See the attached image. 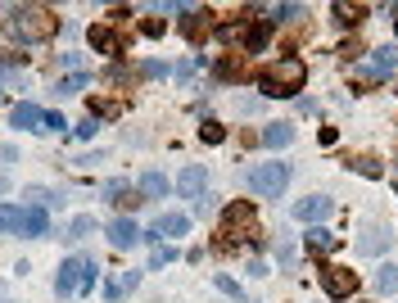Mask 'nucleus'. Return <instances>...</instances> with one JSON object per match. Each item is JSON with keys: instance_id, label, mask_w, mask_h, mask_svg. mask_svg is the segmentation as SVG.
<instances>
[{"instance_id": "f257e3e1", "label": "nucleus", "mask_w": 398, "mask_h": 303, "mask_svg": "<svg viewBox=\"0 0 398 303\" xmlns=\"http://www.w3.org/2000/svg\"><path fill=\"white\" fill-rule=\"evenodd\" d=\"M303 82H308V64H303L299 54H286V59H277L258 77V91L267 100H290L295 91H303Z\"/></svg>"}, {"instance_id": "f03ea898", "label": "nucleus", "mask_w": 398, "mask_h": 303, "mask_svg": "<svg viewBox=\"0 0 398 303\" xmlns=\"http://www.w3.org/2000/svg\"><path fill=\"white\" fill-rule=\"evenodd\" d=\"M222 235H226V249L231 244H253V249H263V226H258V213H253L249 200H231L222 208Z\"/></svg>"}, {"instance_id": "7ed1b4c3", "label": "nucleus", "mask_w": 398, "mask_h": 303, "mask_svg": "<svg viewBox=\"0 0 398 303\" xmlns=\"http://www.w3.org/2000/svg\"><path fill=\"white\" fill-rule=\"evenodd\" d=\"M9 32L23 45H41L59 32V23H54V14L41 9V5H18V9H9Z\"/></svg>"}, {"instance_id": "20e7f679", "label": "nucleus", "mask_w": 398, "mask_h": 303, "mask_svg": "<svg viewBox=\"0 0 398 303\" xmlns=\"http://www.w3.org/2000/svg\"><path fill=\"white\" fill-rule=\"evenodd\" d=\"M244 186H249L258 200H281L286 195V186H290V163H253L249 172H244Z\"/></svg>"}, {"instance_id": "39448f33", "label": "nucleus", "mask_w": 398, "mask_h": 303, "mask_svg": "<svg viewBox=\"0 0 398 303\" xmlns=\"http://www.w3.org/2000/svg\"><path fill=\"white\" fill-rule=\"evenodd\" d=\"M321 286H326L330 299H353L362 281H358V272H348V267H326L321 272Z\"/></svg>"}, {"instance_id": "423d86ee", "label": "nucleus", "mask_w": 398, "mask_h": 303, "mask_svg": "<svg viewBox=\"0 0 398 303\" xmlns=\"http://www.w3.org/2000/svg\"><path fill=\"white\" fill-rule=\"evenodd\" d=\"M390 244H394L390 226H376V222H367L362 235H358V253H367V258H381V253H390Z\"/></svg>"}, {"instance_id": "0eeeda50", "label": "nucleus", "mask_w": 398, "mask_h": 303, "mask_svg": "<svg viewBox=\"0 0 398 303\" xmlns=\"http://www.w3.org/2000/svg\"><path fill=\"white\" fill-rule=\"evenodd\" d=\"M330 213H335V204H330L326 195H303V200L295 204V217H299V222H308V226H321Z\"/></svg>"}, {"instance_id": "6e6552de", "label": "nucleus", "mask_w": 398, "mask_h": 303, "mask_svg": "<svg viewBox=\"0 0 398 303\" xmlns=\"http://www.w3.org/2000/svg\"><path fill=\"white\" fill-rule=\"evenodd\" d=\"M82 290V258H64L59 272H54V295H78Z\"/></svg>"}, {"instance_id": "1a4fd4ad", "label": "nucleus", "mask_w": 398, "mask_h": 303, "mask_svg": "<svg viewBox=\"0 0 398 303\" xmlns=\"http://www.w3.org/2000/svg\"><path fill=\"white\" fill-rule=\"evenodd\" d=\"M177 191H182L186 200H199V195L208 191V172H204V163H186V168H182V177H177Z\"/></svg>"}, {"instance_id": "9d476101", "label": "nucleus", "mask_w": 398, "mask_h": 303, "mask_svg": "<svg viewBox=\"0 0 398 303\" xmlns=\"http://www.w3.org/2000/svg\"><path fill=\"white\" fill-rule=\"evenodd\" d=\"M109 244L113 249H136L140 244V226L131 222V217H113L109 222Z\"/></svg>"}, {"instance_id": "9b49d317", "label": "nucleus", "mask_w": 398, "mask_h": 303, "mask_svg": "<svg viewBox=\"0 0 398 303\" xmlns=\"http://www.w3.org/2000/svg\"><path fill=\"white\" fill-rule=\"evenodd\" d=\"M87 36H91V50H96V54H109V59H118V54H122V36L113 32V27L96 23V27H91Z\"/></svg>"}, {"instance_id": "f8f14e48", "label": "nucleus", "mask_w": 398, "mask_h": 303, "mask_svg": "<svg viewBox=\"0 0 398 303\" xmlns=\"http://www.w3.org/2000/svg\"><path fill=\"white\" fill-rule=\"evenodd\" d=\"M394 64H398V50L394 45H381V50H371V59H367V77H376V82L394 77Z\"/></svg>"}, {"instance_id": "ddd939ff", "label": "nucleus", "mask_w": 398, "mask_h": 303, "mask_svg": "<svg viewBox=\"0 0 398 303\" xmlns=\"http://www.w3.org/2000/svg\"><path fill=\"white\" fill-rule=\"evenodd\" d=\"M18 235H27V240H41V235H50V217H45V208H23Z\"/></svg>"}, {"instance_id": "4468645a", "label": "nucleus", "mask_w": 398, "mask_h": 303, "mask_svg": "<svg viewBox=\"0 0 398 303\" xmlns=\"http://www.w3.org/2000/svg\"><path fill=\"white\" fill-rule=\"evenodd\" d=\"M140 195H145V200H163L168 191H172V182H168L163 172H159V168H149V172H140Z\"/></svg>"}, {"instance_id": "2eb2a0df", "label": "nucleus", "mask_w": 398, "mask_h": 303, "mask_svg": "<svg viewBox=\"0 0 398 303\" xmlns=\"http://www.w3.org/2000/svg\"><path fill=\"white\" fill-rule=\"evenodd\" d=\"M104 200L109 204H127V208H136V204H145V200H131V182L127 177H113V182H104Z\"/></svg>"}, {"instance_id": "dca6fc26", "label": "nucleus", "mask_w": 398, "mask_h": 303, "mask_svg": "<svg viewBox=\"0 0 398 303\" xmlns=\"http://www.w3.org/2000/svg\"><path fill=\"white\" fill-rule=\"evenodd\" d=\"M258 140H263V145H267V149H286L290 140H295V127H290V122H267Z\"/></svg>"}, {"instance_id": "f3484780", "label": "nucleus", "mask_w": 398, "mask_h": 303, "mask_svg": "<svg viewBox=\"0 0 398 303\" xmlns=\"http://www.w3.org/2000/svg\"><path fill=\"white\" fill-rule=\"evenodd\" d=\"M41 118H45V109H36V104H14V127L18 131H41Z\"/></svg>"}, {"instance_id": "a211bd4d", "label": "nucleus", "mask_w": 398, "mask_h": 303, "mask_svg": "<svg viewBox=\"0 0 398 303\" xmlns=\"http://www.w3.org/2000/svg\"><path fill=\"white\" fill-rule=\"evenodd\" d=\"M330 14H335V23H339V27H358V23H362V14H367V5H353V0H335V5H330Z\"/></svg>"}, {"instance_id": "6ab92c4d", "label": "nucleus", "mask_w": 398, "mask_h": 303, "mask_svg": "<svg viewBox=\"0 0 398 303\" xmlns=\"http://www.w3.org/2000/svg\"><path fill=\"white\" fill-rule=\"evenodd\" d=\"M87 235H96V217H91V213H78V217L68 222V231H64V240L78 244V240H87Z\"/></svg>"}, {"instance_id": "aec40b11", "label": "nucleus", "mask_w": 398, "mask_h": 303, "mask_svg": "<svg viewBox=\"0 0 398 303\" xmlns=\"http://www.w3.org/2000/svg\"><path fill=\"white\" fill-rule=\"evenodd\" d=\"M136 286H140V272H122V276L113 281V286H104V299H109V303H118L122 295H131Z\"/></svg>"}, {"instance_id": "412c9836", "label": "nucleus", "mask_w": 398, "mask_h": 303, "mask_svg": "<svg viewBox=\"0 0 398 303\" xmlns=\"http://www.w3.org/2000/svg\"><path fill=\"white\" fill-rule=\"evenodd\" d=\"M308 244H312L317 253H330V249H339V235L326 231V226H308Z\"/></svg>"}, {"instance_id": "4be33fe9", "label": "nucleus", "mask_w": 398, "mask_h": 303, "mask_svg": "<svg viewBox=\"0 0 398 303\" xmlns=\"http://www.w3.org/2000/svg\"><path fill=\"white\" fill-rule=\"evenodd\" d=\"M27 200H32V208H54V213L64 208V195H59V191H45V186H32V191H27Z\"/></svg>"}, {"instance_id": "5701e85b", "label": "nucleus", "mask_w": 398, "mask_h": 303, "mask_svg": "<svg viewBox=\"0 0 398 303\" xmlns=\"http://www.w3.org/2000/svg\"><path fill=\"white\" fill-rule=\"evenodd\" d=\"M267 18H263V23L258 27H249V32H244V50H249V54H263V50H267Z\"/></svg>"}, {"instance_id": "b1692460", "label": "nucleus", "mask_w": 398, "mask_h": 303, "mask_svg": "<svg viewBox=\"0 0 398 303\" xmlns=\"http://www.w3.org/2000/svg\"><path fill=\"white\" fill-rule=\"evenodd\" d=\"M199 140H204V145H222V140H226V127H222L217 118H204V122H199Z\"/></svg>"}, {"instance_id": "393cba45", "label": "nucleus", "mask_w": 398, "mask_h": 303, "mask_svg": "<svg viewBox=\"0 0 398 303\" xmlns=\"http://www.w3.org/2000/svg\"><path fill=\"white\" fill-rule=\"evenodd\" d=\"M376 290H381V295H398V267L394 263H385V267L376 272Z\"/></svg>"}, {"instance_id": "a878e982", "label": "nucleus", "mask_w": 398, "mask_h": 303, "mask_svg": "<svg viewBox=\"0 0 398 303\" xmlns=\"http://www.w3.org/2000/svg\"><path fill=\"white\" fill-rule=\"evenodd\" d=\"M303 18V5H272L267 9V23H295Z\"/></svg>"}, {"instance_id": "bb28decb", "label": "nucleus", "mask_w": 398, "mask_h": 303, "mask_svg": "<svg viewBox=\"0 0 398 303\" xmlns=\"http://www.w3.org/2000/svg\"><path fill=\"white\" fill-rule=\"evenodd\" d=\"M18 222H23V208H18V204H0V231H14L18 235Z\"/></svg>"}, {"instance_id": "cd10ccee", "label": "nucleus", "mask_w": 398, "mask_h": 303, "mask_svg": "<svg viewBox=\"0 0 398 303\" xmlns=\"http://www.w3.org/2000/svg\"><path fill=\"white\" fill-rule=\"evenodd\" d=\"M87 87H91V73H73V77H64L54 91H59V96H78V91H87Z\"/></svg>"}, {"instance_id": "c85d7f7f", "label": "nucleus", "mask_w": 398, "mask_h": 303, "mask_svg": "<svg viewBox=\"0 0 398 303\" xmlns=\"http://www.w3.org/2000/svg\"><path fill=\"white\" fill-rule=\"evenodd\" d=\"M168 263H177V249L172 244H154V253H149V272H163Z\"/></svg>"}, {"instance_id": "c756f323", "label": "nucleus", "mask_w": 398, "mask_h": 303, "mask_svg": "<svg viewBox=\"0 0 398 303\" xmlns=\"http://www.w3.org/2000/svg\"><path fill=\"white\" fill-rule=\"evenodd\" d=\"M277 263H281L286 272H295V267H299V249H295L290 240H281V244H277Z\"/></svg>"}, {"instance_id": "7c9ffc66", "label": "nucleus", "mask_w": 398, "mask_h": 303, "mask_svg": "<svg viewBox=\"0 0 398 303\" xmlns=\"http://www.w3.org/2000/svg\"><path fill=\"white\" fill-rule=\"evenodd\" d=\"M213 286H217V290H222V295H226V299H235V303H244V290H240V286H235V281H231V276H222V272H217V276H213Z\"/></svg>"}, {"instance_id": "2f4dec72", "label": "nucleus", "mask_w": 398, "mask_h": 303, "mask_svg": "<svg viewBox=\"0 0 398 303\" xmlns=\"http://www.w3.org/2000/svg\"><path fill=\"white\" fill-rule=\"evenodd\" d=\"M100 281V267H96V258L91 253H82V290H91Z\"/></svg>"}, {"instance_id": "473e14b6", "label": "nucleus", "mask_w": 398, "mask_h": 303, "mask_svg": "<svg viewBox=\"0 0 398 303\" xmlns=\"http://www.w3.org/2000/svg\"><path fill=\"white\" fill-rule=\"evenodd\" d=\"M348 168H353L358 177H381V172H385V168L376 163V158H353V163H348Z\"/></svg>"}, {"instance_id": "72a5a7b5", "label": "nucleus", "mask_w": 398, "mask_h": 303, "mask_svg": "<svg viewBox=\"0 0 398 303\" xmlns=\"http://www.w3.org/2000/svg\"><path fill=\"white\" fill-rule=\"evenodd\" d=\"M73 131H78L82 140H91V136H96V131H100V118H96V113H87V118H82V122H78V127H73Z\"/></svg>"}, {"instance_id": "f704fd0d", "label": "nucleus", "mask_w": 398, "mask_h": 303, "mask_svg": "<svg viewBox=\"0 0 398 303\" xmlns=\"http://www.w3.org/2000/svg\"><path fill=\"white\" fill-rule=\"evenodd\" d=\"M140 73H145V77H172V68L159 64V59H145V64H140Z\"/></svg>"}, {"instance_id": "c9c22d12", "label": "nucleus", "mask_w": 398, "mask_h": 303, "mask_svg": "<svg viewBox=\"0 0 398 303\" xmlns=\"http://www.w3.org/2000/svg\"><path fill=\"white\" fill-rule=\"evenodd\" d=\"M64 127H68V122H64V113H45V118H41V131H64Z\"/></svg>"}, {"instance_id": "e433bc0d", "label": "nucleus", "mask_w": 398, "mask_h": 303, "mask_svg": "<svg viewBox=\"0 0 398 303\" xmlns=\"http://www.w3.org/2000/svg\"><path fill=\"white\" fill-rule=\"evenodd\" d=\"M9 191V177H0V195H5Z\"/></svg>"}, {"instance_id": "4c0bfd02", "label": "nucleus", "mask_w": 398, "mask_h": 303, "mask_svg": "<svg viewBox=\"0 0 398 303\" xmlns=\"http://www.w3.org/2000/svg\"><path fill=\"white\" fill-rule=\"evenodd\" d=\"M0 303H9V290L5 286H0Z\"/></svg>"}, {"instance_id": "58836bf2", "label": "nucleus", "mask_w": 398, "mask_h": 303, "mask_svg": "<svg viewBox=\"0 0 398 303\" xmlns=\"http://www.w3.org/2000/svg\"><path fill=\"white\" fill-rule=\"evenodd\" d=\"M0 100H5V91H0Z\"/></svg>"}]
</instances>
